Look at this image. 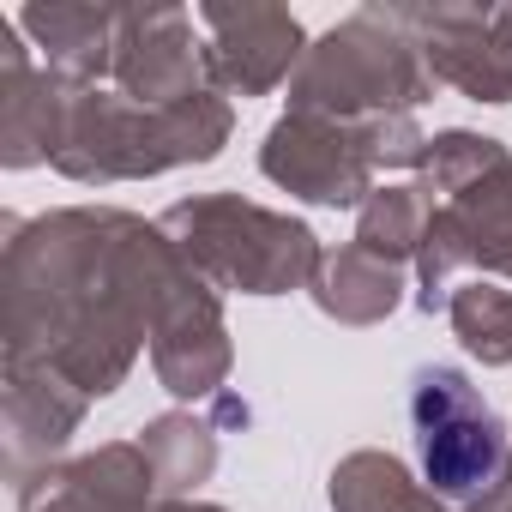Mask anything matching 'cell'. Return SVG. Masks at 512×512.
<instances>
[{"instance_id":"1","label":"cell","mask_w":512,"mask_h":512,"mask_svg":"<svg viewBox=\"0 0 512 512\" xmlns=\"http://www.w3.org/2000/svg\"><path fill=\"white\" fill-rule=\"evenodd\" d=\"M416 422H422V464L446 494H470L476 482L494 476L500 464V428L476 398L464 392L458 374H422L416 392Z\"/></svg>"}]
</instances>
